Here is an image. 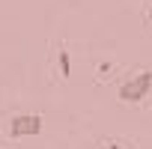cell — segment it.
Masks as SVG:
<instances>
[{
  "mask_svg": "<svg viewBox=\"0 0 152 149\" xmlns=\"http://www.w3.org/2000/svg\"><path fill=\"white\" fill-rule=\"evenodd\" d=\"M60 72H63V78H72V57L66 48H60Z\"/></svg>",
  "mask_w": 152,
  "mask_h": 149,
  "instance_id": "3957f363",
  "label": "cell"
},
{
  "mask_svg": "<svg viewBox=\"0 0 152 149\" xmlns=\"http://www.w3.org/2000/svg\"><path fill=\"white\" fill-rule=\"evenodd\" d=\"M149 21H152V9H149Z\"/></svg>",
  "mask_w": 152,
  "mask_h": 149,
  "instance_id": "5b68a950",
  "label": "cell"
},
{
  "mask_svg": "<svg viewBox=\"0 0 152 149\" xmlns=\"http://www.w3.org/2000/svg\"><path fill=\"white\" fill-rule=\"evenodd\" d=\"M42 131V116L39 113H18L9 122V134L12 137H36Z\"/></svg>",
  "mask_w": 152,
  "mask_h": 149,
  "instance_id": "7a4b0ae2",
  "label": "cell"
},
{
  "mask_svg": "<svg viewBox=\"0 0 152 149\" xmlns=\"http://www.w3.org/2000/svg\"><path fill=\"white\" fill-rule=\"evenodd\" d=\"M104 149H122L119 143H104Z\"/></svg>",
  "mask_w": 152,
  "mask_h": 149,
  "instance_id": "277c9868",
  "label": "cell"
},
{
  "mask_svg": "<svg viewBox=\"0 0 152 149\" xmlns=\"http://www.w3.org/2000/svg\"><path fill=\"white\" fill-rule=\"evenodd\" d=\"M149 90H152V72H140V74L128 78V81L119 87V102L137 104V102H143V99L149 96Z\"/></svg>",
  "mask_w": 152,
  "mask_h": 149,
  "instance_id": "6da1fadb",
  "label": "cell"
}]
</instances>
